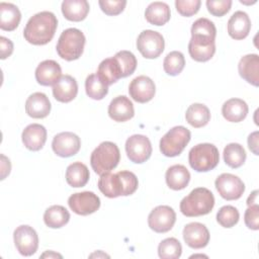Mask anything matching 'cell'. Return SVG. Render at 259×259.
Listing matches in <instances>:
<instances>
[{
    "mask_svg": "<svg viewBox=\"0 0 259 259\" xmlns=\"http://www.w3.org/2000/svg\"><path fill=\"white\" fill-rule=\"evenodd\" d=\"M58 19L51 11H41L31 16L24 29L23 36L29 44L35 46L47 45L55 35Z\"/></svg>",
    "mask_w": 259,
    "mask_h": 259,
    "instance_id": "obj_1",
    "label": "cell"
},
{
    "mask_svg": "<svg viewBox=\"0 0 259 259\" xmlns=\"http://www.w3.org/2000/svg\"><path fill=\"white\" fill-rule=\"evenodd\" d=\"M99 190L109 198L127 196L138 189V178L131 171H119L117 173H104L98 179Z\"/></svg>",
    "mask_w": 259,
    "mask_h": 259,
    "instance_id": "obj_2",
    "label": "cell"
},
{
    "mask_svg": "<svg viewBox=\"0 0 259 259\" xmlns=\"http://www.w3.org/2000/svg\"><path fill=\"white\" fill-rule=\"evenodd\" d=\"M214 205L212 192L205 187L194 188L180 202V211L186 217L207 214Z\"/></svg>",
    "mask_w": 259,
    "mask_h": 259,
    "instance_id": "obj_3",
    "label": "cell"
},
{
    "mask_svg": "<svg viewBox=\"0 0 259 259\" xmlns=\"http://www.w3.org/2000/svg\"><path fill=\"white\" fill-rule=\"evenodd\" d=\"M120 160L118 147L112 142H102L91 153L90 164L92 169L98 175L110 172L114 169Z\"/></svg>",
    "mask_w": 259,
    "mask_h": 259,
    "instance_id": "obj_4",
    "label": "cell"
},
{
    "mask_svg": "<svg viewBox=\"0 0 259 259\" xmlns=\"http://www.w3.org/2000/svg\"><path fill=\"white\" fill-rule=\"evenodd\" d=\"M85 35L78 28L65 29L57 42L58 55L66 61H74L81 57L85 46Z\"/></svg>",
    "mask_w": 259,
    "mask_h": 259,
    "instance_id": "obj_5",
    "label": "cell"
},
{
    "mask_svg": "<svg viewBox=\"0 0 259 259\" xmlns=\"http://www.w3.org/2000/svg\"><path fill=\"white\" fill-rule=\"evenodd\" d=\"M188 162L190 167L197 172L210 171L220 162L219 150L209 143L198 144L189 151Z\"/></svg>",
    "mask_w": 259,
    "mask_h": 259,
    "instance_id": "obj_6",
    "label": "cell"
},
{
    "mask_svg": "<svg viewBox=\"0 0 259 259\" xmlns=\"http://www.w3.org/2000/svg\"><path fill=\"white\" fill-rule=\"evenodd\" d=\"M190 138L189 130L182 125L174 126L161 138L160 151L166 157H176L185 149Z\"/></svg>",
    "mask_w": 259,
    "mask_h": 259,
    "instance_id": "obj_7",
    "label": "cell"
},
{
    "mask_svg": "<svg viewBox=\"0 0 259 259\" xmlns=\"http://www.w3.org/2000/svg\"><path fill=\"white\" fill-rule=\"evenodd\" d=\"M165 40L163 35L155 30H143L137 39V48L146 59H156L164 51Z\"/></svg>",
    "mask_w": 259,
    "mask_h": 259,
    "instance_id": "obj_8",
    "label": "cell"
},
{
    "mask_svg": "<svg viewBox=\"0 0 259 259\" xmlns=\"http://www.w3.org/2000/svg\"><path fill=\"white\" fill-rule=\"evenodd\" d=\"M214 185L219 194L226 200L239 199L245 191L244 182L231 173H223L218 176Z\"/></svg>",
    "mask_w": 259,
    "mask_h": 259,
    "instance_id": "obj_9",
    "label": "cell"
},
{
    "mask_svg": "<svg viewBox=\"0 0 259 259\" xmlns=\"http://www.w3.org/2000/svg\"><path fill=\"white\" fill-rule=\"evenodd\" d=\"M217 28L212 21L201 17L195 20L191 26V38L189 44L198 47H209L215 45Z\"/></svg>",
    "mask_w": 259,
    "mask_h": 259,
    "instance_id": "obj_10",
    "label": "cell"
},
{
    "mask_svg": "<svg viewBox=\"0 0 259 259\" xmlns=\"http://www.w3.org/2000/svg\"><path fill=\"white\" fill-rule=\"evenodd\" d=\"M13 240L17 251L23 256H31L38 247V237L35 230L27 225H21L14 230Z\"/></svg>",
    "mask_w": 259,
    "mask_h": 259,
    "instance_id": "obj_11",
    "label": "cell"
},
{
    "mask_svg": "<svg viewBox=\"0 0 259 259\" xmlns=\"http://www.w3.org/2000/svg\"><path fill=\"white\" fill-rule=\"evenodd\" d=\"M125 152L132 162L141 164L151 157L152 145L146 136L133 135L125 142Z\"/></svg>",
    "mask_w": 259,
    "mask_h": 259,
    "instance_id": "obj_12",
    "label": "cell"
},
{
    "mask_svg": "<svg viewBox=\"0 0 259 259\" xmlns=\"http://www.w3.org/2000/svg\"><path fill=\"white\" fill-rule=\"evenodd\" d=\"M176 222L174 209L168 205L156 206L148 217V225L156 233H166L170 231Z\"/></svg>",
    "mask_w": 259,
    "mask_h": 259,
    "instance_id": "obj_13",
    "label": "cell"
},
{
    "mask_svg": "<svg viewBox=\"0 0 259 259\" xmlns=\"http://www.w3.org/2000/svg\"><path fill=\"white\" fill-rule=\"evenodd\" d=\"M68 204L75 213L88 215L100 207V198L92 191L77 192L69 197Z\"/></svg>",
    "mask_w": 259,
    "mask_h": 259,
    "instance_id": "obj_14",
    "label": "cell"
},
{
    "mask_svg": "<svg viewBox=\"0 0 259 259\" xmlns=\"http://www.w3.org/2000/svg\"><path fill=\"white\" fill-rule=\"evenodd\" d=\"M81 147L80 138L71 132H63L56 135L52 142L55 154L60 157L68 158L76 155Z\"/></svg>",
    "mask_w": 259,
    "mask_h": 259,
    "instance_id": "obj_15",
    "label": "cell"
},
{
    "mask_svg": "<svg viewBox=\"0 0 259 259\" xmlns=\"http://www.w3.org/2000/svg\"><path fill=\"white\" fill-rule=\"evenodd\" d=\"M156 92L154 81L148 76L141 75L132 80L128 86L131 97L140 103H146L153 99Z\"/></svg>",
    "mask_w": 259,
    "mask_h": 259,
    "instance_id": "obj_16",
    "label": "cell"
},
{
    "mask_svg": "<svg viewBox=\"0 0 259 259\" xmlns=\"http://www.w3.org/2000/svg\"><path fill=\"white\" fill-rule=\"evenodd\" d=\"M183 239L190 248L201 249L209 242V232L203 224L189 223L183 229Z\"/></svg>",
    "mask_w": 259,
    "mask_h": 259,
    "instance_id": "obj_17",
    "label": "cell"
},
{
    "mask_svg": "<svg viewBox=\"0 0 259 259\" xmlns=\"http://www.w3.org/2000/svg\"><path fill=\"white\" fill-rule=\"evenodd\" d=\"M108 115L114 121H126L135 115L134 104L130 98L124 95L116 96L109 103Z\"/></svg>",
    "mask_w": 259,
    "mask_h": 259,
    "instance_id": "obj_18",
    "label": "cell"
},
{
    "mask_svg": "<svg viewBox=\"0 0 259 259\" xmlns=\"http://www.w3.org/2000/svg\"><path fill=\"white\" fill-rule=\"evenodd\" d=\"M61 77V66L54 60L42 61L35 69V79L42 86L54 85Z\"/></svg>",
    "mask_w": 259,
    "mask_h": 259,
    "instance_id": "obj_19",
    "label": "cell"
},
{
    "mask_svg": "<svg viewBox=\"0 0 259 259\" xmlns=\"http://www.w3.org/2000/svg\"><path fill=\"white\" fill-rule=\"evenodd\" d=\"M78 93V84L75 78L70 75H63L53 85V95L60 102L72 101Z\"/></svg>",
    "mask_w": 259,
    "mask_h": 259,
    "instance_id": "obj_20",
    "label": "cell"
},
{
    "mask_svg": "<svg viewBox=\"0 0 259 259\" xmlns=\"http://www.w3.org/2000/svg\"><path fill=\"white\" fill-rule=\"evenodd\" d=\"M22 143L30 151L40 150L47 141V130L39 123L28 124L21 135Z\"/></svg>",
    "mask_w": 259,
    "mask_h": 259,
    "instance_id": "obj_21",
    "label": "cell"
},
{
    "mask_svg": "<svg viewBox=\"0 0 259 259\" xmlns=\"http://www.w3.org/2000/svg\"><path fill=\"white\" fill-rule=\"evenodd\" d=\"M240 76L248 83L259 85V57L257 54H249L241 58L238 64Z\"/></svg>",
    "mask_w": 259,
    "mask_h": 259,
    "instance_id": "obj_22",
    "label": "cell"
},
{
    "mask_svg": "<svg viewBox=\"0 0 259 259\" xmlns=\"http://www.w3.org/2000/svg\"><path fill=\"white\" fill-rule=\"evenodd\" d=\"M25 111L32 118H45L51 111V102L48 96L41 92L29 95L25 102Z\"/></svg>",
    "mask_w": 259,
    "mask_h": 259,
    "instance_id": "obj_23",
    "label": "cell"
},
{
    "mask_svg": "<svg viewBox=\"0 0 259 259\" xmlns=\"http://www.w3.org/2000/svg\"><path fill=\"white\" fill-rule=\"evenodd\" d=\"M251 29V20L244 11H236L228 21V33L234 39L245 38Z\"/></svg>",
    "mask_w": 259,
    "mask_h": 259,
    "instance_id": "obj_24",
    "label": "cell"
},
{
    "mask_svg": "<svg viewBox=\"0 0 259 259\" xmlns=\"http://www.w3.org/2000/svg\"><path fill=\"white\" fill-rule=\"evenodd\" d=\"M247 103L240 98H231L227 100L222 106L223 116L231 122H240L248 114Z\"/></svg>",
    "mask_w": 259,
    "mask_h": 259,
    "instance_id": "obj_25",
    "label": "cell"
},
{
    "mask_svg": "<svg viewBox=\"0 0 259 259\" xmlns=\"http://www.w3.org/2000/svg\"><path fill=\"white\" fill-rule=\"evenodd\" d=\"M165 179L169 188L173 190H181L188 185L190 173L185 166L177 164L168 168Z\"/></svg>",
    "mask_w": 259,
    "mask_h": 259,
    "instance_id": "obj_26",
    "label": "cell"
},
{
    "mask_svg": "<svg viewBox=\"0 0 259 259\" xmlns=\"http://www.w3.org/2000/svg\"><path fill=\"white\" fill-rule=\"evenodd\" d=\"M96 75L107 86L115 83L121 78V69L117 60L114 57L103 60L98 66Z\"/></svg>",
    "mask_w": 259,
    "mask_h": 259,
    "instance_id": "obj_27",
    "label": "cell"
},
{
    "mask_svg": "<svg viewBox=\"0 0 259 259\" xmlns=\"http://www.w3.org/2000/svg\"><path fill=\"white\" fill-rule=\"evenodd\" d=\"M21 19L18 7L12 3H0V28L7 31L14 30Z\"/></svg>",
    "mask_w": 259,
    "mask_h": 259,
    "instance_id": "obj_28",
    "label": "cell"
},
{
    "mask_svg": "<svg viewBox=\"0 0 259 259\" xmlns=\"http://www.w3.org/2000/svg\"><path fill=\"white\" fill-rule=\"evenodd\" d=\"M89 3L86 0H64L62 13L70 21H81L89 12Z\"/></svg>",
    "mask_w": 259,
    "mask_h": 259,
    "instance_id": "obj_29",
    "label": "cell"
},
{
    "mask_svg": "<svg viewBox=\"0 0 259 259\" xmlns=\"http://www.w3.org/2000/svg\"><path fill=\"white\" fill-rule=\"evenodd\" d=\"M171 12L167 3L155 1L148 5L145 11L147 21L154 25H164L170 19Z\"/></svg>",
    "mask_w": 259,
    "mask_h": 259,
    "instance_id": "obj_30",
    "label": "cell"
},
{
    "mask_svg": "<svg viewBox=\"0 0 259 259\" xmlns=\"http://www.w3.org/2000/svg\"><path fill=\"white\" fill-rule=\"evenodd\" d=\"M90 177L87 166L81 162H74L67 167L66 181L72 187H83Z\"/></svg>",
    "mask_w": 259,
    "mask_h": 259,
    "instance_id": "obj_31",
    "label": "cell"
},
{
    "mask_svg": "<svg viewBox=\"0 0 259 259\" xmlns=\"http://www.w3.org/2000/svg\"><path fill=\"white\" fill-rule=\"evenodd\" d=\"M186 121L193 127H202L206 125L210 119V112L207 106L201 103L191 104L185 113Z\"/></svg>",
    "mask_w": 259,
    "mask_h": 259,
    "instance_id": "obj_32",
    "label": "cell"
},
{
    "mask_svg": "<svg viewBox=\"0 0 259 259\" xmlns=\"http://www.w3.org/2000/svg\"><path fill=\"white\" fill-rule=\"evenodd\" d=\"M70 213L62 205H52L46 209L44 213L45 224L52 229H59L68 224Z\"/></svg>",
    "mask_w": 259,
    "mask_h": 259,
    "instance_id": "obj_33",
    "label": "cell"
},
{
    "mask_svg": "<svg viewBox=\"0 0 259 259\" xmlns=\"http://www.w3.org/2000/svg\"><path fill=\"white\" fill-rule=\"evenodd\" d=\"M224 160L231 168L241 167L246 160V152L242 145L238 143L228 144L224 149Z\"/></svg>",
    "mask_w": 259,
    "mask_h": 259,
    "instance_id": "obj_34",
    "label": "cell"
},
{
    "mask_svg": "<svg viewBox=\"0 0 259 259\" xmlns=\"http://www.w3.org/2000/svg\"><path fill=\"white\" fill-rule=\"evenodd\" d=\"M85 90L86 94L90 98L94 100H101L107 95L108 86L105 85L96 74H91L86 78Z\"/></svg>",
    "mask_w": 259,
    "mask_h": 259,
    "instance_id": "obj_35",
    "label": "cell"
},
{
    "mask_svg": "<svg viewBox=\"0 0 259 259\" xmlns=\"http://www.w3.org/2000/svg\"><path fill=\"white\" fill-rule=\"evenodd\" d=\"M185 66V59L181 52L173 51L170 52L164 59L163 68L166 74L170 76L179 75Z\"/></svg>",
    "mask_w": 259,
    "mask_h": 259,
    "instance_id": "obj_36",
    "label": "cell"
},
{
    "mask_svg": "<svg viewBox=\"0 0 259 259\" xmlns=\"http://www.w3.org/2000/svg\"><path fill=\"white\" fill-rule=\"evenodd\" d=\"M181 253L182 246L176 238L164 239L158 246V254L162 259H177Z\"/></svg>",
    "mask_w": 259,
    "mask_h": 259,
    "instance_id": "obj_37",
    "label": "cell"
},
{
    "mask_svg": "<svg viewBox=\"0 0 259 259\" xmlns=\"http://www.w3.org/2000/svg\"><path fill=\"white\" fill-rule=\"evenodd\" d=\"M121 69V78L132 75L137 68V59L130 51H119L114 55Z\"/></svg>",
    "mask_w": 259,
    "mask_h": 259,
    "instance_id": "obj_38",
    "label": "cell"
},
{
    "mask_svg": "<svg viewBox=\"0 0 259 259\" xmlns=\"http://www.w3.org/2000/svg\"><path fill=\"white\" fill-rule=\"evenodd\" d=\"M239 211L233 205L222 206L217 213L218 223L224 228H232L239 222Z\"/></svg>",
    "mask_w": 259,
    "mask_h": 259,
    "instance_id": "obj_39",
    "label": "cell"
},
{
    "mask_svg": "<svg viewBox=\"0 0 259 259\" xmlns=\"http://www.w3.org/2000/svg\"><path fill=\"white\" fill-rule=\"evenodd\" d=\"M188 53L196 62H206L212 58L215 53V45L209 47H198L188 44Z\"/></svg>",
    "mask_w": 259,
    "mask_h": 259,
    "instance_id": "obj_40",
    "label": "cell"
},
{
    "mask_svg": "<svg viewBox=\"0 0 259 259\" xmlns=\"http://www.w3.org/2000/svg\"><path fill=\"white\" fill-rule=\"evenodd\" d=\"M200 0H176L175 7L182 16H192L199 10Z\"/></svg>",
    "mask_w": 259,
    "mask_h": 259,
    "instance_id": "obj_41",
    "label": "cell"
},
{
    "mask_svg": "<svg viewBox=\"0 0 259 259\" xmlns=\"http://www.w3.org/2000/svg\"><path fill=\"white\" fill-rule=\"evenodd\" d=\"M232 6L231 0H207L206 7L210 14L221 17L229 12Z\"/></svg>",
    "mask_w": 259,
    "mask_h": 259,
    "instance_id": "obj_42",
    "label": "cell"
},
{
    "mask_svg": "<svg viewBox=\"0 0 259 259\" xmlns=\"http://www.w3.org/2000/svg\"><path fill=\"white\" fill-rule=\"evenodd\" d=\"M101 10L107 15H117L121 13L126 5L125 0H100L98 2Z\"/></svg>",
    "mask_w": 259,
    "mask_h": 259,
    "instance_id": "obj_43",
    "label": "cell"
},
{
    "mask_svg": "<svg viewBox=\"0 0 259 259\" xmlns=\"http://www.w3.org/2000/svg\"><path fill=\"white\" fill-rule=\"evenodd\" d=\"M245 225L254 231L259 229V205L258 203L249 205L244 214Z\"/></svg>",
    "mask_w": 259,
    "mask_h": 259,
    "instance_id": "obj_44",
    "label": "cell"
},
{
    "mask_svg": "<svg viewBox=\"0 0 259 259\" xmlns=\"http://www.w3.org/2000/svg\"><path fill=\"white\" fill-rule=\"evenodd\" d=\"M13 52V42L5 37V36H0V58L2 60L8 58Z\"/></svg>",
    "mask_w": 259,
    "mask_h": 259,
    "instance_id": "obj_45",
    "label": "cell"
},
{
    "mask_svg": "<svg viewBox=\"0 0 259 259\" xmlns=\"http://www.w3.org/2000/svg\"><path fill=\"white\" fill-rule=\"evenodd\" d=\"M258 132H254L248 137V147L255 155H258Z\"/></svg>",
    "mask_w": 259,
    "mask_h": 259,
    "instance_id": "obj_46",
    "label": "cell"
},
{
    "mask_svg": "<svg viewBox=\"0 0 259 259\" xmlns=\"http://www.w3.org/2000/svg\"><path fill=\"white\" fill-rule=\"evenodd\" d=\"M11 170V164L9 159H7L4 155H1V180H3Z\"/></svg>",
    "mask_w": 259,
    "mask_h": 259,
    "instance_id": "obj_47",
    "label": "cell"
},
{
    "mask_svg": "<svg viewBox=\"0 0 259 259\" xmlns=\"http://www.w3.org/2000/svg\"><path fill=\"white\" fill-rule=\"evenodd\" d=\"M258 203V190H254L247 199V205H252Z\"/></svg>",
    "mask_w": 259,
    "mask_h": 259,
    "instance_id": "obj_48",
    "label": "cell"
},
{
    "mask_svg": "<svg viewBox=\"0 0 259 259\" xmlns=\"http://www.w3.org/2000/svg\"><path fill=\"white\" fill-rule=\"evenodd\" d=\"M42 258H46V257H49V258H56V257H59V258H62V255L61 254H58V253H55L53 251H47L46 253H44L41 255Z\"/></svg>",
    "mask_w": 259,
    "mask_h": 259,
    "instance_id": "obj_49",
    "label": "cell"
}]
</instances>
